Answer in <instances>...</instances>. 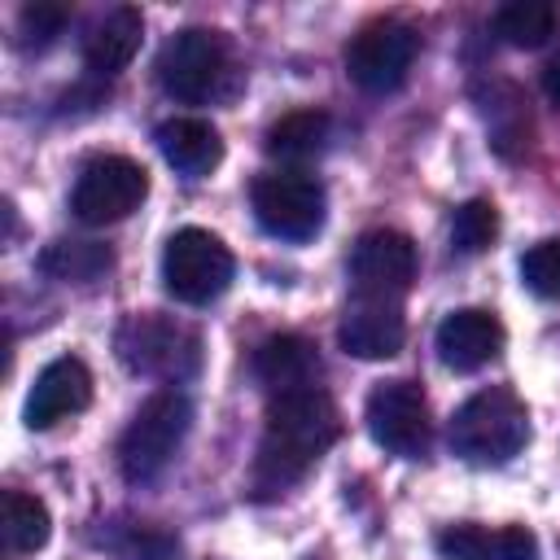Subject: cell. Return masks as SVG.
Wrapping results in <instances>:
<instances>
[{
  "instance_id": "1",
  "label": "cell",
  "mask_w": 560,
  "mask_h": 560,
  "mask_svg": "<svg viewBox=\"0 0 560 560\" xmlns=\"http://www.w3.org/2000/svg\"><path fill=\"white\" fill-rule=\"evenodd\" d=\"M341 438V420L332 398L319 385L271 394L262 442L254 455V486L258 490H284Z\"/></svg>"
},
{
  "instance_id": "2",
  "label": "cell",
  "mask_w": 560,
  "mask_h": 560,
  "mask_svg": "<svg viewBox=\"0 0 560 560\" xmlns=\"http://www.w3.org/2000/svg\"><path fill=\"white\" fill-rule=\"evenodd\" d=\"M529 442V411L508 385L477 389L451 416V451L468 464H508Z\"/></svg>"
},
{
  "instance_id": "3",
  "label": "cell",
  "mask_w": 560,
  "mask_h": 560,
  "mask_svg": "<svg viewBox=\"0 0 560 560\" xmlns=\"http://www.w3.org/2000/svg\"><path fill=\"white\" fill-rule=\"evenodd\" d=\"M188 429H192V402L179 389L149 394L136 407V416L122 429V438H118V468H122V477L131 486L153 481L175 459V451L184 446Z\"/></svg>"
},
{
  "instance_id": "4",
  "label": "cell",
  "mask_w": 560,
  "mask_h": 560,
  "mask_svg": "<svg viewBox=\"0 0 560 560\" xmlns=\"http://www.w3.org/2000/svg\"><path fill=\"white\" fill-rule=\"evenodd\" d=\"M118 359L140 372V376H158V381H188L201 368V337L158 311H136L118 324L114 337Z\"/></svg>"
},
{
  "instance_id": "5",
  "label": "cell",
  "mask_w": 560,
  "mask_h": 560,
  "mask_svg": "<svg viewBox=\"0 0 560 560\" xmlns=\"http://www.w3.org/2000/svg\"><path fill=\"white\" fill-rule=\"evenodd\" d=\"M228 74H232L228 39L206 26L175 31L158 52V83L171 101H184V105L214 101L223 92Z\"/></svg>"
},
{
  "instance_id": "6",
  "label": "cell",
  "mask_w": 560,
  "mask_h": 560,
  "mask_svg": "<svg viewBox=\"0 0 560 560\" xmlns=\"http://www.w3.org/2000/svg\"><path fill=\"white\" fill-rule=\"evenodd\" d=\"M236 276L232 249L206 228H179L162 249V284L184 306L214 302Z\"/></svg>"
},
{
  "instance_id": "7",
  "label": "cell",
  "mask_w": 560,
  "mask_h": 560,
  "mask_svg": "<svg viewBox=\"0 0 560 560\" xmlns=\"http://www.w3.org/2000/svg\"><path fill=\"white\" fill-rule=\"evenodd\" d=\"M249 206L262 232L276 241H311L324 228V184L306 171H267L249 188Z\"/></svg>"
},
{
  "instance_id": "8",
  "label": "cell",
  "mask_w": 560,
  "mask_h": 560,
  "mask_svg": "<svg viewBox=\"0 0 560 560\" xmlns=\"http://www.w3.org/2000/svg\"><path fill=\"white\" fill-rule=\"evenodd\" d=\"M420 57V35L398 18H376L359 26V35L346 44V74L354 88L385 96L398 92Z\"/></svg>"
},
{
  "instance_id": "9",
  "label": "cell",
  "mask_w": 560,
  "mask_h": 560,
  "mask_svg": "<svg viewBox=\"0 0 560 560\" xmlns=\"http://www.w3.org/2000/svg\"><path fill=\"white\" fill-rule=\"evenodd\" d=\"M144 197H149V171L122 153H101V158L83 162V171L70 188V210H74V219L105 228V223H118L131 210H140Z\"/></svg>"
},
{
  "instance_id": "10",
  "label": "cell",
  "mask_w": 560,
  "mask_h": 560,
  "mask_svg": "<svg viewBox=\"0 0 560 560\" xmlns=\"http://www.w3.org/2000/svg\"><path fill=\"white\" fill-rule=\"evenodd\" d=\"M363 420H368V433L376 446H385L389 455H402V459H420L433 442V420H429V402H424V389L416 381H381L372 394H368V407H363Z\"/></svg>"
},
{
  "instance_id": "11",
  "label": "cell",
  "mask_w": 560,
  "mask_h": 560,
  "mask_svg": "<svg viewBox=\"0 0 560 560\" xmlns=\"http://www.w3.org/2000/svg\"><path fill=\"white\" fill-rule=\"evenodd\" d=\"M350 280L359 298H402L416 280V245L407 232L372 228L350 249Z\"/></svg>"
},
{
  "instance_id": "12",
  "label": "cell",
  "mask_w": 560,
  "mask_h": 560,
  "mask_svg": "<svg viewBox=\"0 0 560 560\" xmlns=\"http://www.w3.org/2000/svg\"><path fill=\"white\" fill-rule=\"evenodd\" d=\"M88 402H92L88 363L74 359V354H61L35 376V385L26 394V407H22V420H26V429H52L57 420L79 416Z\"/></svg>"
},
{
  "instance_id": "13",
  "label": "cell",
  "mask_w": 560,
  "mask_h": 560,
  "mask_svg": "<svg viewBox=\"0 0 560 560\" xmlns=\"http://www.w3.org/2000/svg\"><path fill=\"white\" fill-rule=\"evenodd\" d=\"M402 337H407V319L394 298H359L354 293V302L346 306L341 328H337L341 350L354 359H389L402 350Z\"/></svg>"
},
{
  "instance_id": "14",
  "label": "cell",
  "mask_w": 560,
  "mask_h": 560,
  "mask_svg": "<svg viewBox=\"0 0 560 560\" xmlns=\"http://www.w3.org/2000/svg\"><path fill=\"white\" fill-rule=\"evenodd\" d=\"M503 324L494 311H481V306H464V311H451L442 324H438V359L455 372H477L486 368L499 350H503Z\"/></svg>"
},
{
  "instance_id": "15",
  "label": "cell",
  "mask_w": 560,
  "mask_h": 560,
  "mask_svg": "<svg viewBox=\"0 0 560 560\" xmlns=\"http://www.w3.org/2000/svg\"><path fill=\"white\" fill-rule=\"evenodd\" d=\"M442 560H538V538L525 525H477V521H459L438 529L433 538Z\"/></svg>"
},
{
  "instance_id": "16",
  "label": "cell",
  "mask_w": 560,
  "mask_h": 560,
  "mask_svg": "<svg viewBox=\"0 0 560 560\" xmlns=\"http://www.w3.org/2000/svg\"><path fill=\"white\" fill-rule=\"evenodd\" d=\"M153 140H158L166 166H175V171L188 175V179H201V175H210V171L223 162V140H219V131H214L206 118H192V114L166 118Z\"/></svg>"
},
{
  "instance_id": "17",
  "label": "cell",
  "mask_w": 560,
  "mask_h": 560,
  "mask_svg": "<svg viewBox=\"0 0 560 560\" xmlns=\"http://www.w3.org/2000/svg\"><path fill=\"white\" fill-rule=\"evenodd\" d=\"M254 376L271 389V394H289V389H306L319 381V354L306 337L298 332H280L267 337L254 350Z\"/></svg>"
},
{
  "instance_id": "18",
  "label": "cell",
  "mask_w": 560,
  "mask_h": 560,
  "mask_svg": "<svg viewBox=\"0 0 560 560\" xmlns=\"http://www.w3.org/2000/svg\"><path fill=\"white\" fill-rule=\"evenodd\" d=\"M140 35H144V18L140 9H114L105 13L88 35H83V66L92 74H118L122 66H131V57L140 52Z\"/></svg>"
},
{
  "instance_id": "19",
  "label": "cell",
  "mask_w": 560,
  "mask_h": 560,
  "mask_svg": "<svg viewBox=\"0 0 560 560\" xmlns=\"http://www.w3.org/2000/svg\"><path fill=\"white\" fill-rule=\"evenodd\" d=\"M328 136H332V118L324 109H293L267 127V153L284 162H306L328 149Z\"/></svg>"
},
{
  "instance_id": "20",
  "label": "cell",
  "mask_w": 560,
  "mask_h": 560,
  "mask_svg": "<svg viewBox=\"0 0 560 560\" xmlns=\"http://www.w3.org/2000/svg\"><path fill=\"white\" fill-rule=\"evenodd\" d=\"M560 26V9L547 0H512L494 13V35L512 48H542Z\"/></svg>"
},
{
  "instance_id": "21",
  "label": "cell",
  "mask_w": 560,
  "mask_h": 560,
  "mask_svg": "<svg viewBox=\"0 0 560 560\" xmlns=\"http://www.w3.org/2000/svg\"><path fill=\"white\" fill-rule=\"evenodd\" d=\"M4 534H9V547L31 556L48 542L52 534V516L48 508L35 499V494H22V490H9L4 494Z\"/></svg>"
},
{
  "instance_id": "22",
  "label": "cell",
  "mask_w": 560,
  "mask_h": 560,
  "mask_svg": "<svg viewBox=\"0 0 560 560\" xmlns=\"http://www.w3.org/2000/svg\"><path fill=\"white\" fill-rule=\"evenodd\" d=\"M499 236V210L490 197H472L451 214V249L455 254H481Z\"/></svg>"
},
{
  "instance_id": "23",
  "label": "cell",
  "mask_w": 560,
  "mask_h": 560,
  "mask_svg": "<svg viewBox=\"0 0 560 560\" xmlns=\"http://www.w3.org/2000/svg\"><path fill=\"white\" fill-rule=\"evenodd\" d=\"M44 271L57 280H96L109 271V249L92 241H52L44 249Z\"/></svg>"
},
{
  "instance_id": "24",
  "label": "cell",
  "mask_w": 560,
  "mask_h": 560,
  "mask_svg": "<svg viewBox=\"0 0 560 560\" xmlns=\"http://www.w3.org/2000/svg\"><path fill=\"white\" fill-rule=\"evenodd\" d=\"M114 556L118 560H175V538L162 529V525H122L114 538H109Z\"/></svg>"
},
{
  "instance_id": "25",
  "label": "cell",
  "mask_w": 560,
  "mask_h": 560,
  "mask_svg": "<svg viewBox=\"0 0 560 560\" xmlns=\"http://www.w3.org/2000/svg\"><path fill=\"white\" fill-rule=\"evenodd\" d=\"M521 280L538 298H560V236L538 241L521 258Z\"/></svg>"
},
{
  "instance_id": "26",
  "label": "cell",
  "mask_w": 560,
  "mask_h": 560,
  "mask_svg": "<svg viewBox=\"0 0 560 560\" xmlns=\"http://www.w3.org/2000/svg\"><path fill=\"white\" fill-rule=\"evenodd\" d=\"M66 22H70V9L66 4H26L18 13V39H22V48L44 52L66 31Z\"/></svg>"
},
{
  "instance_id": "27",
  "label": "cell",
  "mask_w": 560,
  "mask_h": 560,
  "mask_svg": "<svg viewBox=\"0 0 560 560\" xmlns=\"http://www.w3.org/2000/svg\"><path fill=\"white\" fill-rule=\"evenodd\" d=\"M542 88H547L551 105H560V52L547 61V70H542Z\"/></svg>"
}]
</instances>
